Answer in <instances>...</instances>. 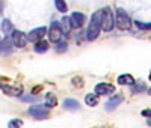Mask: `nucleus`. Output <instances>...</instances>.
<instances>
[{"label": "nucleus", "instance_id": "obj_13", "mask_svg": "<svg viewBox=\"0 0 151 128\" xmlns=\"http://www.w3.org/2000/svg\"><path fill=\"white\" fill-rule=\"evenodd\" d=\"M116 83L121 84V86H133L136 82H134L133 75H130V74H121V75H118Z\"/></svg>", "mask_w": 151, "mask_h": 128}, {"label": "nucleus", "instance_id": "obj_1", "mask_svg": "<svg viewBox=\"0 0 151 128\" xmlns=\"http://www.w3.org/2000/svg\"><path fill=\"white\" fill-rule=\"evenodd\" d=\"M100 32H101V9L94 12V15L91 17V23L88 26V32H86L88 41H95Z\"/></svg>", "mask_w": 151, "mask_h": 128}, {"label": "nucleus", "instance_id": "obj_12", "mask_svg": "<svg viewBox=\"0 0 151 128\" xmlns=\"http://www.w3.org/2000/svg\"><path fill=\"white\" fill-rule=\"evenodd\" d=\"M12 39H8V38H5V39L0 41V54L2 56H9L12 53Z\"/></svg>", "mask_w": 151, "mask_h": 128}, {"label": "nucleus", "instance_id": "obj_21", "mask_svg": "<svg viewBox=\"0 0 151 128\" xmlns=\"http://www.w3.org/2000/svg\"><path fill=\"white\" fill-rule=\"evenodd\" d=\"M67 50H68L67 41H59V42H56V51H58V53H65Z\"/></svg>", "mask_w": 151, "mask_h": 128}, {"label": "nucleus", "instance_id": "obj_18", "mask_svg": "<svg viewBox=\"0 0 151 128\" xmlns=\"http://www.w3.org/2000/svg\"><path fill=\"white\" fill-rule=\"evenodd\" d=\"M56 104H58L56 95L55 94H47V97H45V106L47 107H55Z\"/></svg>", "mask_w": 151, "mask_h": 128}, {"label": "nucleus", "instance_id": "obj_22", "mask_svg": "<svg viewBox=\"0 0 151 128\" xmlns=\"http://www.w3.org/2000/svg\"><path fill=\"white\" fill-rule=\"evenodd\" d=\"M134 24H136V27L139 29V30H150L151 29V23H145V21H134Z\"/></svg>", "mask_w": 151, "mask_h": 128}, {"label": "nucleus", "instance_id": "obj_24", "mask_svg": "<svg viewBox=\"0 0 151 128\" xmlns=\"http://www.w3.org/2000/svg\"><path fill=\"white\" fill-rule=\"evenodd\" d=\"M132 87H133V89H132L133 94H137V92H144V91H147V87H145V84H144V83H139V86H136V83H134Z\"/></svg>", "mask_w": 151, "mask_h": 128}, {"label": "nucleus", "instance_id": "obj_28", "mask_svg": "<svg viewBox=\"0 0 151 128\" xmlns=\"http://www.w3.org/2000/svg\"><path fill=\"white\" fill-rule=\"evenodd\" d=\"M147 125H148V127H151V118H150V119L147 121Z\"/></svg>", "mask_w": 151, "mask_h": 128}, {"label": "nucleus", "instance_id": "obj_15", "mask_svg": "<svg viewBox=\"0 0 151 128\" xmlns=\"http://www.w3.org/2000/svg\"><path fill=\"white\" fill-rule=\"evenodd\" d=\"M33 50H35V53H40V54L41 53H45V51L48 50V42L47 41H42V39L38 41V42H35V48Z\"/></svg>", "mask_w": 151, "mask_h": 128}, {"label": "nucleus", "instance_id": "obj_7", "mask_svg": "<svg viewBox=\"0 0 151 128\" xmlns=\"http://www.w3.org/2000/svg\"><path fill=\"white\" fill-rule=\"evenodd\" d=\"M0 89L8 97H20L23 92L21 86H11V84H5V83H0Z\"/></svg>", "mask_w": 151, "mask_h": 128}, {"label": "nucleus", "instance_id": "obj_10", "mask_svg": "<svg viewBox=\"0 0 151 128\" xmlns=\"http://www.w3.org/2000/svg\"><path fill=\"white\" fill-rule=\"evenodd\" d=\"M115 92V86L110 83H98L95 84V94L97 95H109Z\"/></svg>", "mask_w": 151, "mask_h": 128}, {"label": "nucleus", "instance_id": "obj_3", "mask_svg": "<svg viewBox=\"0 0 151 128\" xmlns=\"http://www.w3.org/2000/svg\"><path fill=\"white\" fill-rule=\"evenodd\" d=\"M115 26V18H113V12L109 6H104L101 9V29L104 32H110Z\"/></svg>", "mask_w": 151, "mask_h": 128}, {"label": "nucleus", "instance_id": "obj_4", "mask_svg": "<svg viewBox=\"0 0 151 128\" xmlns=\"http://www.w3.org/2000/svg\"><path fill=\"white\" fill-rule=\"evenodd\" d=\"M29 114L32 118L41 121V119H47L50 116V109L44 104V106H32L29 109Z\"/></svg>", "mask_w": 151, "mask_h": 128}, {"label": "nucleus", "instance_id": "obj_11", "mask_svg": "<svg viewBox=\"0 0 151 128\" xmlns=\"http://www.w3.org/2000/svg\"><path fill=\"white\" fill-rule=\"evenodd\" d=\"M124 101V97L122 95H115V97H112L109 101H106V104H104V109L106 112H112V110H115L121 102Z\"/></svg>", "mask_w": 151, "mask_h": 128}, {"label": "nucleus", "instance_id": "obj_29", "mask_svg": "<svg viewBox=\"0 0 151 128\" xmlns=\"http://www.w3.org/2000/svg\"><path fill=\"white\" fill-rule=\"evenodd\" d=\"M148 94H150V95H151V87H150V89H148Z\"/></svg>", "mask_w": 151, "mask_h": 128}, {"label": "nucleus", "instance_id": "obj_19", "mask_svg": "<svg viewBox=\"0 0 151 128\" xmlns=\"http://www.w3.org/2000/svg\"><path fill=\"white\" fill-rule=\"evenodd\" d=\"M55 6H56V9L59 11V12H67V9H68V6H67V2L65 0H55Z\"/></svg>", "mask_w": 151, "mask_h": 128}, {"label": "nucleus", "instance_id": "obj_20", "mask_svg": "<svg viewBox=\"0 0 151 128\" xmlns=\"http://www.w3.org/2000/svg\"><path fill=\"white\" fill-rule=\"evenodd\" d=\"M2 32L5 33V35H8V33H11V32H14L12 30V23L9 21V20H3V23H2Z\"/></svg>", "mask_w": 151, "mask_h": 128}, {"label": "nucleus", "instance_id": "obj_8", "mask_svg": "<svg viewBox=\"0 0 151 128\" xmlns=\"http://www.w3.org/2000/svg\"><path fill=\"white\" fill-rule=\"evenodd\" d=\"M70 21H71V27L73 29H80L82 26L85 24V21H86V17L82 14V12H73L71 17H70Z\"/></svg>", "mask_w": 151, "mask_h": 128}, {"label": "nucleus", "instance_id": "obj_14", "mask_svg": "<svg viewBox=\"0 0 151 128\" xmlns=\"http://www.w3.org/2000/svg\"><path fill=\"white\" fill-rule=\"evenodd\" d=\"M64 109L74 112V110H79V109H80V104H79V101H76V99H73V98H67V99L64 101Z\"/></svg>", "mask_w": 151, "mask_h": 128}, {"label": "nucleus", "instance_id": "obj_25", "mask_svg": "<svg viewBox=\"0 0 151 128\" xmlns=\"http://www.w3.org/2000/svg\"><path fill=\"white\" fill-rule=\"evenodd\" d=\"M71 82L74 83L76 87H83V86H85V82H83L82 77H73V80H71Z\"/></svg>", "mask_w": 151, "mask_h": 128}, {"label": "nucleus", "instance_id": "obj_9", "mask_svg": "<svg viewBox=\"0 0 151 128\" xmlns=\"http://www.w3.org/2000/svg\"><path fill=\"white\" fill-rule=\"evenodd\" d=\"M47 27H36V29H33V30H30V33L27 35V38H29V41L30 42H38V41H41L42 39V36L47 33Z\"/></svg>", "mask_w": 151, "mask_h": 128}, {"label": "nucleus", "instance_id": "obj_5", "mask_svg": "<svg viewBox=\"0 0 151 128\" xmlns=\"http://www.w3.org/2000/svg\"><path fill=\"white\" fill-rule=\"evenodd\" d=\"M47 32H48V39L52 42H59L62 39V35H64L60 24L58 21H53L52 24H50V27H48Z\"/></svg>", "mask_w": 151, "mask_h": 128}, {"label": "nucleus", "instance_id": "obj_6", "mask_svg": "<svg viewBox=\"0 0 151 128\" xmlns=\"http://www.w3.org/2000/svg\"><path fill=\"white\" fill-rule=\"evenodd\" d=\"M11 39H12V44H14L15 47L23 48V47H26V44H27V41H29V38H27L26 33H23L21 30H14V32H12Z\"/></svg>", "mask_w": 151, "mask_h": 128}, {"label": "nucleus", "instance_id": "obj_17", "mask_svg": "<svg viewBox=\"0 0 151 128\" xmlns=\"http://www.w3.org/2000/svg\"><path fill=\"white\" fill-rule=\"evenodd\" d=\"M60 27H62V32H64V33H70L71 32V21H70V17H64V18H62V21H60Z\"/></svg>", "mask_w": 151, "mask_h": 128}, {"label": "nucleus", "instance_id": "obj_30", "mask_svg": "<svg viewBox=\"0 0 151 128\" xmlns=\"http://www.w3.org/2000/svg\"><path fill=\"white\" fill-rule=\"evenodd\" d=\"M150 80H151V72H150Z\"/></svg>", "mask_w": 151, "mask_h": 128}, {"label": "nucleus", "instance_id": "obj_2", "mask_svg": "<svg viewBox=\"0 0 151 128\" xmlns=\"http://www.w3.org/2000/svg\"><path fill=\"white\" fill-rule=\"evenodd\" d=\"M115 23H116V27H118L119 30H129V29L132 27V18H130V15H129L122 8H118V9H116Z\"/></svg>", "mask_w": 151, "mask_h": 128}, {"label": "nucleus", "instance_id": "obj_16", "mask_svg": "<svg viewBox=\"0 0 151 128\" xmlns=\"http://www.w3.org/2000/svg\"><path fill=\"white\" fill-rule=\"evenodd\" d=\"M85 102H86V106H89V107H95L98 104V97L97 94H88L85 97Z\"/></svg>", "mask_w": 151, "mask_h": 128}, {"label": "nucleus", "instance_id": "obj_27", "mask_svg": "<svg viewBox=\"0 0 151 128\" xmlns=\"http://www.w3.org/2000/svg\"><path fill=\"white\" fill-rule=\"evenodd\" d=\"M41 89H42V84H40V86H36V87L33 89V91H32V94H33V95H35V94H38V92L41 91Z\"/></svg>", "mask_w": 151, "mask_h": 128}, {"label": "nucleus", "instance_id": "obj_23", "mask_svg": "<svg viewBox=\"0 0 151 128\" xmlns=\"http://www.w3.org/2000/svg\"><path fill=\"white\" fill-rule=\"evenodd\" d=\"M21 125H23L21 119H11L8 124V128H21Z\"/></svg>", "mask_w": 151, "mask_h": 128}, {"label": "nucleus", "instance_id": "obj_26", "mask_svg": "<svg viewBox=\"0 0 151 128\" xmlns=\"http://www.w3.org/2000/svg\"><path fill=\"white\" fill-rule=\"evenodd\" d=\"M141 114H142V116H150V118H151V109L142 110V112H141Z\"/></svg>", "mask_w": 151, "mask_h": 128}]
</instances>
